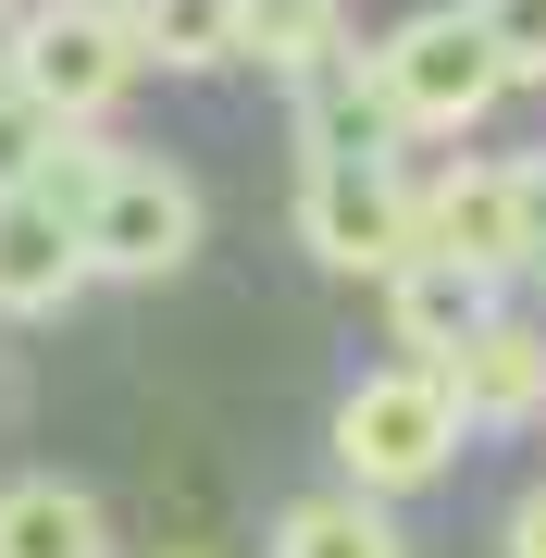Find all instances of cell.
Listing matches in <instances>:
<instances>
[{
	"label": "cell",
	"instance_id": "6da1fadb",
	"mask_svg": "<svg viewBox=\"0 0 546 558\" xmlns=\"http://www.w3.org/2000/svg\"><path fill=\"white\" fill-rule=\"evenodd\" d=\"M460 385L423 373V360H398V373H361L336 398V472L361 484V497H423V484H447V459H460Z\"/></svg>",
	"mask_w": 546,
	"mask_h": 558
},
{
	"label": "cell",
	"instance_id": "7a4b0ae2",
	"mask_svg": "<svg viewBox=\"0 0 546 558\" xmlns=\"http://www.w3.org/2000/svg\"><path fill=\"white\" fill-rule=\"evenodd\" d=\"M75 236H87V274L174 286L186 260H199V186H186L162 149H112L100 186H87V211H75Z\"/></svg>",
	"mask_w": 546,
	"mask_h": 558
},
{
	"label": "cell",
	"instance_id": "3957f363",
	"mask_svg": "<svg viewBox=\"0 0 546 558\" xmlns=\"http://www.w3.org/2000/svg\"><path fill=\"white\" fill-rule=\"evenodd\" d=\"M0 75L25 87L50 124H100L124 87H137V38H124V0H38V13L13 25V50H0Z\"/></svg>",
	"mask_w": 546,
	"mask_h": 558
},
{
	"label": "cell",
	"instance_id": "277c9868",
	"mask_svg": "<svg viewBox=\"0 0 546 558\" xmlns=\"http://www.w3.org/2000/svg\"><path fill=\"white\" fill-rule=\"evenodd\" d=\"M373 62H385V100H398L410 137H472V124L509 100V62H497L485 25H472V0H435V13H410Z\"/></svg>",
	"mask_w": 546,
	"mask_h": 558
},
{
	"label": "cell",
	"instance_id": "5b68a950",
	"mask_svg": "<svg viewBox=\"0 0 546 558\" xmlns=\"http://www.w3.org/2000/svg\"><path fill=\"white\" fill-rule=\"evenodd\" d=\"M299 248L324 274L385 286L410 248H423V186L398 161H299Z\"/></svg>",
	"mask_w": 546,
	"mask_h": 558
},
{
	"label": "cell",
	"instance_id": "8992f818",
	"mask_svg": "<svg viewBox=\"0 0 546 558\" xmlns=\"http://www.w3.org/2000/svg\"><path fill=\"white\" fill-rule=\"evenodd\" d=\"M410 149V124L398 100H385V62L348 38L324 75H299V161H398Z\"/></svg>",
	"mask_w": 546,
	"mask_h": 558
},
{
	"label": "cell",
	"instance_id": "52a82bcc",
	"mask_svg": "<svg viewBox=\"0 0 546 558\" xmlns=\"http://www.w3.org/2000/svg\"><path fill=\"white\" fill-rule=\"evenodd\" d=\"M385 323H398V360L447 373V360H460V348L497 323V286L460 274V260H435V248H410L398 274H385Z\"/></svg>",
	"mask_w": 546,
	"mask_h": 558
},
{
	"label": "cell",
	"instance_id": "ba28073f",
	"mask_svg": "<svg viewBox=\"0 0 546 558\" xmlns=\"http://www.w3.org/2000/svg\"><path fill=\"white\" fill-rule=\"evenodd\" d=\"M447 385H460V422L472 435H509V422H546V323L497 311L485 336L447 360Z\"/></svg>",
	"mask_w": 546,
	"mask_h": 558
},
{
	"label": "cell",
	"instance_id": "9c48e42d",
	"mask_svg": "<svg viewBox=\"0 0 546 558\" xmlns=\"http://www.w3.org/2000/svg\"><path fill=\"white\" fill-rule=\"evenodd\" d=\"M87 286V236H75V211H50L38 186H13L0 199V311L13 323H38V311H62Z\"/></svg>",
	"mask_w": 546,
	"mask_h": 558
},
{
	"label": "cell",
	"instance_id": "30bf717a",
	"mask_svg": "<svg viewBox=\"0 0 546 558\" xmlns=\"http://www.w3.org/2000/svg\"><path fill=\"white\" fill-rule=\"evenodd\" d=\"M0 558H112V521H100L87 484L13 472V484H0Z\"/></svg>",
	"mask_w": 546,
	"mask_h": 558
},
{
	"label": "cell",
	"instance_id": "8fae6325",
	"mask_svg": "<svg viewBox=\"0 0 546 558\" xmlns=\"http://www.w3.org/2000/svg\"><path fill=\"white\" fill-rule=\"evenodd\" d=\"M137 75H223L248 38V0H124Z\"/></svg>",
	"mask_w": 546,
	"mask_h": 558
},
{
	"label": "cell",
	"instance_id": "7c38bea8",
	"mask_svg": "<svg viewBox=\"0 0 546 558\" xmlns=\"http://www.w3.org/2000/svg\"><path fill=\"white\" fill-rule=\"evenodd\" d=\"M274 558H410V534H398V509H385V497L324 484V497H299V509L274 521Z\"/></svg>",
	"mask_w": 546,
	"mask_h": 558
},
{
	"label": "cell",
	"instance_id": "4fadbf2b",
	"mask_svg": "<svg viewBox=\"0 0 546 558\" xmlns=\"http://www.w3.org/2000/svg\"><path fill=\"white\" fill-rule=\"evenodd\" d=\"M348 50V13L336 0H248V38H236V62H262V75H324V62Z\"/></svg>",
	"mask_w": 546,
	"mask_h": 558
},
{
	"label": "cell",
	"instance_id": "5bb4252c",
	"mask_svg": "<svg viewBox=\"0 0 546 558\" xmlns=\"http://www.w3.org/2000/svg\"><path fill=\"white\" fill-rule=\"evenodd\" d=\"M62 137H75V124H50L13 75H0V199H13V186H38L50 161H62Z\"/></svg>",
	"mask_w": 546,
	"mask_h": 558
},
{
	"label": "cell",
	"instance_id": "9a60e30c",
	"mask_svg": "<svg viewBox=\"0 0 546 558\" xmlns=\"http://www.w3.org/2000/svg\"><path fill=\"white\" fill-rule=\"evenodd\" d=\"M472 25L497 38L509 87H546V0H472Z\"/></svg>",
	"mask_w": 546,
	"mask_h": 558
},
{
	"label": "cell",
	"instance_id": "2e32d148",
	"mask_svg": "<svg viewBox=\"0 0 546 558\" xmlns=\"http://www.w3.org/2000/svg\"><path fill=\"white\" fill-rule=\"evenodd\" d=\"M497 546H509V558H546V484H534L522 509H509V534H497Z\"/></svg>",
	"mask_w": 546,
	"mask_h": 558
},
{
	"label": "cell",
	"instance_id": "e0dca14e",
	"mask_svg": "<svg viewBox=\"0 0 546 558\" xmlns=\"http://www.w3.org/2000/svg\"><path fill=\"white\" fill-rule=\"evenodd\" d=\"M162 558H211V546H162Z\"/></svg>",
	"mask_w": 546,
	"mask_h": 558
}]
</instances>
